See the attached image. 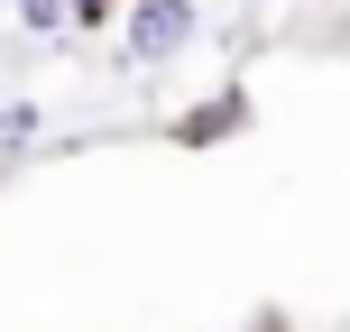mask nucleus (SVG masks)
<instances>
[{
	"instance_id": "obj_5",
	"label": "nucleus",
	"mask_w": 350,
	"mask_h": 332,
	"mask_svg": "<svg viewBox=\"0 0 350 332\" xmlns=\"http://www.w3.org/2000/svg\"><path fill=\"white\" fill-rule=\"evenodd\" d=\"M65 10H74V28H92V37H102V28H120V10H129V0H65Z\"/></svg>"
},
{
	"instance_id": "obj_6",
	"label": "nucleus",
	"mask_w": 350,
	"mask_h": 332,
	"mask_svg": "<svg viewBox=\"0 0 350 332\" xmlns=\"http://www.w3.org/2000/svg\"><path fill=\"white\" fill-rule=\"evenodd\" d=\"M230 332H295V314H286V305H258V314H249V323H230Z\"/></svg>"
},
{
	"instance_id": "obj_2",
	"label": "nucleus",
	"mask_w": 350,
	"mask_h": 332,
	"mask_svg": "<svg viewBox=\"0 0 350 332\" xmlns=\"http://www.w3.org/2000/svg\"><path fill=\"white\" fill-rule=\"evenodd\" d=\"M249 120H258V102H249V84H212L203 102H185L166 120V148H185V157H212V148L249 139Z\"/></svg>"
},
{
	"instance_id": "obj_3",
	"label": "nucleus",
	"mask_w": 350,
	"mask_h": 332,
	"mask_svg": "<svg viewBox=\"0 0 350 332\" xmlns=\"http://www.w3.org/2000/svg\"><path fill=\"white\" fill-rule=\"evenodd\" d=\"M10 10H18V37H65V28H74L65 0H10Z\"/></svg>"
},
{
	"instance_id": "obj_1",
	"label": "nucleus",
	"mask_w": 350,
	"mask_h": 332,
	"mask_svg": "<svg viewBox=\"0 0 350 332\" xmlns=\"http://www.w3.org/2000/svg\"><path fill=\"white\" fill-rule=\"evenodd\" d=\"M193 37H203V10L193 0H129L120 10V55L129 65H175Z\"/></svg>"
},
{
	"instance_id": "obj_4",
	"label": "nucleus",
	"mask_w": 350,
	"mask_h": 332,
	"mask_svg": "<svg viewBox=\"0 0 350 332\" xmlns=\"http://www.w3.org/2000/svg\"><path fill=\"white\" fill-rule=\"evenodd\" d=\"M37 129H46L37 102H0V148H37Z\"/></svg>"
}]
</instances>
